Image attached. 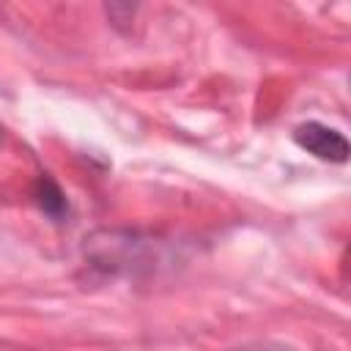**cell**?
I'll use <instances>...</instances> for the list:
<instances>
[{
    "label": "cell",
    "mask_w": 351,
    "mask_h": 351,
    "mask_svg": "<svg viewBox=\"0 0 351 351\" xmlns=\"http://www.w3.org/2000/svg\"><path fill=\"white\" fill-rule=\"evenodd\" d=\"M293 143L302 151L321 159V162H337L340 165V162L348 159V140L337 129H332L326 123H318V121L299 123L293 129Z\"/></svg>",
    "instance_id": "cell-1"
},
{
    "label": "cell",
    "mask_w": 351,
    "mask_h": 351,
    "mask_svg": "<svg viewBox=\"0 0 351 351\" xmlns=\"http://www.w3.org/2000/svg\"><path fill=\"white\" fill-rule=\"evenodd\" d=\"M33 197H36V203H38V208L44 211V214H49L52 219H60L66 211H69V203H66V195L60 192V186L52 181V178H47V176H41L38 181H36V189H33Z\"/></svg>",
    "instance_id": "cell-2"
}]
</instances>
